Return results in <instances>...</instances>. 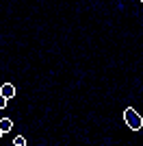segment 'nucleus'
<instances>
[{"label": "nucleus", "mask_w": 143, "mask_h": 146, "mask_svg": "<svg viewBox=\"0 0 143 146\" xmlns=\"http://www.w3.org/2000/svg\"><path fill=\"white\" fill-rule=\"evenodd\" d=\"M124 118H126V124H128V129H132V131H139V129L143 127L141 116H139V113L132 109V107H128V109L124 111Z\"/></svg>", "instance_id": "obj_1"}, {"label": "nucleus", "mask_w": 143, "mask_h": 146, "mask_svg": "<svg viewBox=\"0 0 143 146\" xmlns=\"http://www.w3.org/2000/svg\"><path fill=\"white\" fill-rule=\"evenodd\" d=\"M0 94H2V96H5L7 100H9V98H13V96H15V87H13L11 83H5V85L0 87Z\"/></svg>", "instance_id": "obj_2"}, {"label": "nucleus", "mask_w": 143, "mask_h": 146, "mask_svg": "<svg viewBox=\"0 0 143 146\" xmlns=\"http://www.w3.org/2000/svg\"><path fill=\"white\" fill-rule=\"evenodd\" d=\"M11 129H13V122L9 120V118H2V120H0V131H2V133H9Z\"/></svg>", "instance_id": "obj_3"}, {"label": "nucleus", "mask_w": 143, "mask_h": 146, "mask_svg": "<svg viewBox=\"0 0 143 146\" xmlns=\"http://www.w3.org/2000/svg\"><path fill=\"white\" fill-rule=\"evenodd\" d=\"M13 144H15V146H26V137L18 135V137H13Z\"/></svg>", "instance_id": "obj_4"}, {"label": "nucleus", "mask_w": 143, "mask_h": 146, "mask_svg": "<svg viewBox=\"0 0 143 146\" xmlns=\"http://www.w3.org/2000/svg\"><path fill=\"white\" fill-rule=\"evenodd\" d=\"M5 107H7V98L0 94V109H5Z\"/></svg>", "instance_id": "obj_5"}, {"label": "nucleus", "mask_w": 143, "mask_h": 146, "mask_svg": "<svg viewBox=\"0 0 143 146\" xmlns=\"http://www.w3.org/2000/svg\"><path fill=\"white\" fill-rule=\"evenodd\" d=\"M2 135H5V133H2V131H0V137H2Z\"/></svg>", "instance_id": "obj_6"}, {"label": "nucleus", "mask_w": 143, "mask_h": 146, "mask_svg": "<svg viewBox=\"0 0 143 146\" xmlns=\"http://www.w3.org/2000/svg\"><path fill=\"white\" fill-rule=\"evenodd\" d=\"M141 2H143V0H141Z\"/></svg>", "instance_id": "obj_7"}]
</instances>
